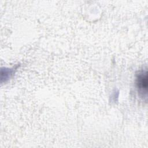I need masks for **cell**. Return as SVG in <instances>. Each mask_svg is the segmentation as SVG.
<instances>
[{
    "instance_id": "6da1fadb",
    "label": "cell",
    "mask_w": 148,
    "mask_h": 148,
    "mask_svg": "<svg viewBox=\"0 0 148 148\" xmlns=\"http://www.w3.org/2000/svg\"><path fill=\"white\" fill-rule=\"evenodd\" d=\"M148 77L147 70H142L136 75V86L138 92L141 97H147Z\"/></svg>"
}]
</instances>
